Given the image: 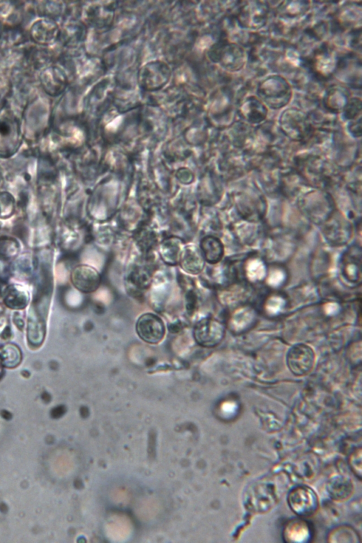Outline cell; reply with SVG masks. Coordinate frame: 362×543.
I'll return each mask as SVG.
<instances>
[{
	"mask_svg": "<svg viewBox=\"0 0 362 543\" xmlns=\"http://www.w3.org/2000/svg\"><path fill=\"white\" fill-rule=\"evenodd\" d=\"M314 63L318 73L327 76L332 74L335 68L336 58L331 51L324 50L317 54Z\"/></svg>",
	"mask_w": 362,
	"mask_h": 543,
	"instance_id": "cell-18",
	"label": "cell"
},
{
	"mask_svg": "<svg viewBox=\"0 0 362 543\" xmlns=\"http://www.w3.org/2000/svg\"><path fill=\"white\" fill-rule=\"evenodd\" d=\"M0 35H1V26H0Z\"/></svg>",
	"mask_w": 362,
	"mask_h": 543,
	"instance_id": "cell-29",
	"label": "cell"
},
{
	"mask_svg": "<svg viewBox=\"0 0 362 543\" xmlns=\"http://www.w3.org/2000/svg\"><path fill=\"white\" fill-rule=\"evenodd\" d=\"M280 125L289 136L300 139L307 129L306 116L297 108L286 109L280 117Z\"/></svg>",
	"mask_w": 362,
	"mask_h": 543,
	"instance_id": "cell-6",
	"label": "cell"
},
{
	"mask_svg": "<svg viewBox=\"0 0 362 543\" xmlns=\"http://www.w3.org/2000/svg\"><path fill=\"white\" fill-rule=\"evenodd\" d=\"M58 33L57 25L48 18L35 21L30 28V36L37 44L48 45L55 41Z\"/></svg>",
	"mask_w": 362,
	"mask_h": 543,
	"instance_id": "cell-10",
	"label": "cell"
},
{
	"mask_svg": "<svg viewBox=\"0 0 362 543\" xmlns=\"http://www.w3.org/2000/svg\"><path fill=\"white\" fill-rule=\"evenodd\" d=\"M21 250L19 242L15 238L0 237V260L7 261L16 257Z\"/></svg>",
	"mask_w": 362,
	"mask_h": 543,
	"instance_id": "cell-20",
	"label": "cell"
},
{
	"mask_svg": "<svg viewBox=\"0 0 362 543\" xmlns=\"http://www.w3.org/2000/svg\"><path fill=\"white\" fill-rule=\"evenodd\" d=\"M13 321H14V322H15L16 325V326H17V327H18L19 329H21L23 327V320H22V318L21 317V316H20V315H18V314H16V315H15V316H14V320H13Z\"/></svg>",
	"mask_w": 362,
	"mask_h": 543,
	"instance_id": "cell-27",
	"label": "cell"
},
{
	"mask_svg": "<svg viewBox=\"0 0 362 543\" xmlns=\"http://www.w3.org/2000/svg\"><path fill=\"white\" fill-rule=\"evenodd\" d=\"M202 250L206 260L211 264L219 262L223 254L221 243L216 238H209L202 243Z\"/></svg>",
	"mask_w": 362,
	"mask_h": 543,
	"instance_id": "cell-21",
	"label": "cell"
},
{
	"mask_svg": "<svg viewBox=\"0 0 362 543\" xmlns=\"http://www.w3.org/2000/svg\"><path fill=\"white\" fill-rule=\"evenodd\" d=\"M343 273L350 281L356 282L361 278V252L352 250L344 256L343 260Z\"/></svg>",
	"mask_w": 362,
	"mask_h": 543,
	"instance_id": "cell-15",
	"label": "cell"
},
{
	"mask_svg": "<svg viewBox=\"0 0 362 543\" xmlns=\"http://www.w3.org/2000/svg\"><path fill=\"white\" fill-rule=\"evenodd\" d=\"M240 113L248 122L258 123L267 117V108L259 98L250 96L241 105Z\"/></svg>",
	"mask_w": 362,
	"mask_h": 543,
	"instance_id": "cell-13",
	"label": "cell"
},
{
	"mask_svg": "<svg viewBox=\"0 0 362 543\" xmlns=\"http://www.w3.org/2000/svg\"><path fill=\"white\" fill-rule=\"evenodd\" d=\"M0 356L4 367L15 368L22 360V353L18 346L13 344L4 345L0 349Z\"/></svg>",
	"mask_w": 362,
	"mask_h": 543,
	"instance_id": "cell-17",
	"label": "cell"
},
{
	"mask_svg": "<svg viewBox=\"0 0 362 543\" xmlns=\"http://www.w3.org/2000/svg\"><path fill=\"white\" fill-rule=\"evenodd\" d=\"M29 300V291L21 284H11L4 290V301L5 305L11 309H23L28 305Z\"/></svg>",
	"mask_w": 362,
	"mask_h": 543,
	"instance_id": "cell-12",
	"label": "cell"
},
{
	"mask_svg": "<svg viewBox=\"0 0 362 543\" xmlns=\"http://www.w3.org/2000/svg\"><path fill=\"white\" fill-rule=\"evenodd\" d=\"M21 132L17 119L8 113L0 116V158H8L21 144Z\"/></svg>",
	"mask_w": 362,
	"mask_h": 543,
	"instance_id": "cell-2",
	"label": "cell"
},
{
	"mask_svg": "<svg viewBox=\"0 0 362 543\" xmlns=\"http://www.w3.org/2000/svg\"><path fill=\"white\" fill-rule=\"evenodd\" d=\"M288 501L293 510L302 515L311 514L317 506L315 494L308 487L295 489L290 494Z\"/></svg>",
	"mask_w": 362,
	"mask_h": 543,
	"instance_id": "cell-9",
	"label": "cell"
},
{
	"mask_svg": "<svg viewBox=\"0 0 362 543\" xmlns=\"http://www.w3.org/2000/svg\"><path fill=\"white\" fill-rule=\"evenodd\" d=\"M16 210V200L8 192H0V219H7Z\"/></svg>",
	"mask_w": 362,
	"mask_h": 543,
	"instance_id": "cell-23",
	"label": "cell"
},
{
	"mask_svg": "<svg viewBox=\"0 0 362 543\" xmlns=\"http://www.w3.org/2000/svg\"><path fill=\"white\" fill-rule=\"evenodd\" d=\"M244 49L237 44L229 43L223 49L221 53V64L230 71L240 70L245 63Z\"/></svg>",
	"mask_w": 362,
	"mask_h": 543,
	"instance_id": "cell-11",
	"label": "cell"
},
{
	"mask_svg": "<svg viewBox=\"0 0 362 543\" xmlns=\"http://www.w3.org/2000/svg\"><path fill=\"white\" fill-rule=\"evenodd\" d=\"M225 332V327L221 322L211 317H205L194 325L193 336L199 345L210 348L221 342Z\"/></svg>",
	"mask_w": 362,
	"mask_h": 543,
	"instance_id": "cell-3",
	"label": "cell"
},
{
	"mask_svg": "<svg viewBox=\"0 0 362 543\" xmlns=\"http://www.w3.org/2000/svg\"><path fill=\"white\" fill-rule=\"evenodd\" d=\"M131 281L138 289L147 288L151 282L150 276L144 271H136L132 274Z\"/></svg>",
	"mask_w": 362,
	"mask_h": 543,
	"instance_id": "cell-25",
	"label": "cell"
},
{
	"mask_svg": "<svg viewBox=\"0 0 362 543\" xmlns=\"http://www.w3.org/2000/svg\"><path fill=\"white\" fill-rule=\"evenodd\" d=\"M308 537V527L303 522H292L286 527L285 530V538L291 542H304L307 540Z\"/></svg>",
	"mask_w": 362,
	"mask_h": 543,
	"instance_id": "cell-22",
	"label": "cell"
},
{
	"mask_svg": "<svg viewBox=\"0 0 362 543\" xmlns=\"http://www.w3.org/2000/svg\"><path fill=\"white\" fill-rule=\"evenodd\" d=\"M2 367H4V366H3L1 358V356H0V374L1 373Z\"/></svg>",
	"mask_w": 362,
	"mask_h": 543,
	"instance_id": "cell-28",
	"label": "cell"
},
{
	"mask_svg": "<svg viewBox=\"0 0 362 543\" xmlns=\"http://www.w3.org/2000/svg\"><path fill=\"white\" fill-rule=\"evenodd\" d=\"M180 263L185 271L193 274L199 273L204 264L202 257L197 250H189L185 252Z\"/></svg>",
	"mask_w": 362,
	"mask_h": 543,
	"instance_id": "cell-19",
	"label": "cell"
},
{
	"mask_svg": "<svg viewBox=\"0 0 362 543\" xmlns=\"http://www.w3.org/2000/svg\"><path fill=\"white\" fill-rule=\"evenodd\" d=\"M136 332L144 341L156 344L162 341L165 334V326L158 315L147 313L141 315L136 323Z\"/></svg>",
	"mask_w": 362,
	"mask_h": 543,
	"instance_id": "cell-4",
	"label": "cell"
},
{
	"mask_svg": "<svg viewBox=\"0 0 362 543\" xmlns=\"http://www.w3.org/2000/svg\"><path fill=\"white\" fill-rule=\"evenodd\" d=\"M259 98L266 106L280 109L287 105L292 98V89L282 76L273 75L264 79L257 89Z\"/></svg>",
	"mask_w": 362,
	"mask_h": 543,
	"instance_id": "cell-1",
	"label": "cell"
},
{
	"mask_svg": "<svg viewBox=\"0 0 362 543\" xmlns=\"http://www.w3.org/2000/svg\"><path fill=\"white\" fill-rule=\"evenodd\" d=\"M315 359V353L310 346L298 344L293 346L288 351L286 363L291 373L301 376L308 374L312 370Z\"/></svg>",
	"mask_w": 362,
	"mask_h": 543,
	"instance_id": "cell-5",
	"label": "cell"
},
{
	"mask_svg": "<svg viewBox=\"0 0 362 543\" xmlns=\"http://www.w3.org/2000/svg\"><path fill=\"white\" fill-rule=\"evenodd\" d=\"M267 8L260 2L250 1L243 6L239 15L240 23L245 28L258 29L267 22Z\"/></svg>",
	"mask_w": 362,
	"mask_h": 543,
	"instance_id": "cell-7",
	"label": "cell"
},
{
	"mask_svg": "<svg viewBox=\"0 0 362 543\" xmlns=\"http://www.w3.org/2000/svg\"><path fill=\"white\" fill-rule=\"evenodd\" d=\"M248 266V273L251 278L259 279L264 274V267L259 259H252Z\"/></svg>",
	"mask_w": 362,
	"mask_h": 543,
	"instance_id": "cell-26",
	"label": "cell"
},
{
	"mask_svg": "<svg viewBox=\"0 0 362 543\" xmlns=\"http://www.w3.org/2000/svg\"><path fill=\"white\" fill-rule=\"evenodd\" d=\"M43 90L50 95H56L61 92L64 83L62 73L56 67H47L40 76Z\"/></svg>",
	"mask_w": 362,
	"mask_h": 543,
	"instance_id": "cell-14",
	"label": "cell"
},
{
	"mask_svg": "<svg viewBox=\"0 0 362 543\" xmlns=\"http://www.w3.org/2000/svg\"><path fill=\"white\" fill-rule=\"evenodd\" d=\"M71 280L74 287L83 293H92L100 285L98 272L86 265L76 267L71 272Z\"/></svg>",
	"mask_w": 362,
	"mask_h": 543,
	"instance_id": "cell-8",
	"label": "cell"
},
{
	"mask_svg": "<svg viewBox=\"0 0 362 543\" xmlns=\"http://www.w3.org/2000/svg\"><path fill=\"white\" fill-rule=\"evenodd\" d=\"M36 315V314H35ZM45 325L37 315L28 320V340L33 346H40L45 337Z\"/></svg>",
	"mask_w": 362,
	"mask_h": 543,
	"instance_id": "cell-16",
	"label": "cell"
},
{
	"mask_svg": "<svg viewBox=\"0 0 362 543\" xmlns=\"http://www.w3.org/2000/svg\"><path fill=\"white\" fill-rule=\"evenodd\" d=\"M327 101L328 106L334 110H341L346 105V98L338 90L329 93Z\"/></svg>",
	"mask_w": 362,
	"mask_h": 543,
	"instance_id": "cell-24",
	"label": "cell"
}]
</instances>
